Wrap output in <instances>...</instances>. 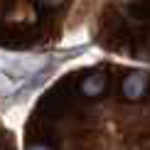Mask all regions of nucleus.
Listing matches in <instances>:
<instances>
[{
  "instance_id": "1",
  "label": "nucleus",
  "mask_w": 150,
  "mask_h": 150,
  "mask_svg": "<svg viewBox=\"0 0 150 150\" xmlns=\"http://www.w3.org/2000/svg\"><path fill=\"white\" fill-rule=\"evenodd\" d=\"M148 86H150V74L148 71H130L128 76L123 79L121 93H123V98H128V101H140V98L148 93Z\"/></svg>"
},
{
  "instance_id": "2",
  "label": "nucleus",
  "mask_w": 150,
  "mask_h": 150,
  "mask_svg": "<svg viewBox=\"0 0 150 150\" xmlns=\"http://www.w3.org/2000/svg\"><path fill=\"white\" fill-rule=\"evenodd\" d=\"M106 86H108V79L103 74H89V76L81 81V93L89 96V98H98V96H103Z\"/></svg>"
},
{
  "instance_id": "3",
  "label": "nucleus",
  "mask_w": 150,
  "mask_h": 150,
  "mask_svg": "<svg viewBox=\"0 0 150 150\" xmlns=\"http://www.w3.org/2000/svg\"><path fill=\"white\" fill-rule=\"evenodd\" d=\"M27 150H52L49 145H32V148H27Z\"/></svg>"
}]
</instances>
